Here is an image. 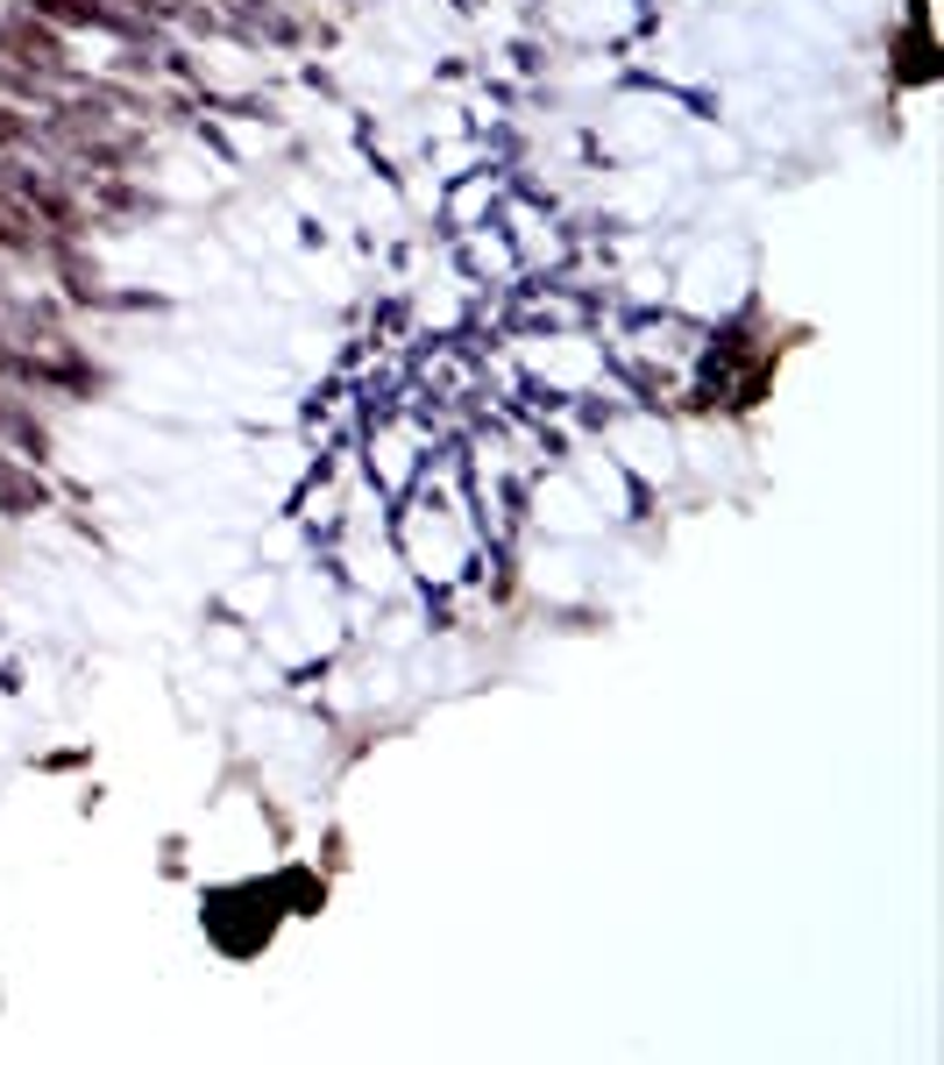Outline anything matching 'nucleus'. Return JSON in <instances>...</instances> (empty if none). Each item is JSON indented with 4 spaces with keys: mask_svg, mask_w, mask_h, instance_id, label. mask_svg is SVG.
Returning a JSON list of instances; mask_svg holds the SVG:
<instances>
[{
    "mask_svg": "<svg viewBox=\"0 0 944 1065\" xmlns=\"http://www.w3.org/2000/svg\"><path fill=\"white\" fill-rule=\"evenodd\" d=\"M0 512H8V519H29V512H43V484H36V476H22V469H8V462H0Z\"/></svg>",
    "mask_w": 944,
    "mask_h": 1065,
    "instance_id": "nucleus-1",
    "label": "nucleus"
},
{
    "mask_svg": "<svg viewBox=\"0 0 944 1065\" xmlns=\"http://www.w3.org/2000/svg\"><path fill=\"white\" fill-rule=\"evenodd\" d=\"M22 135H29V122H14V114L0 107V143H22Z\"/></svg>",
    "mask_w": 944,
    "mask_h": 1065,
    "instance_id": "nucleus-2",
    "label": "nucleus"
}]
</instances>
